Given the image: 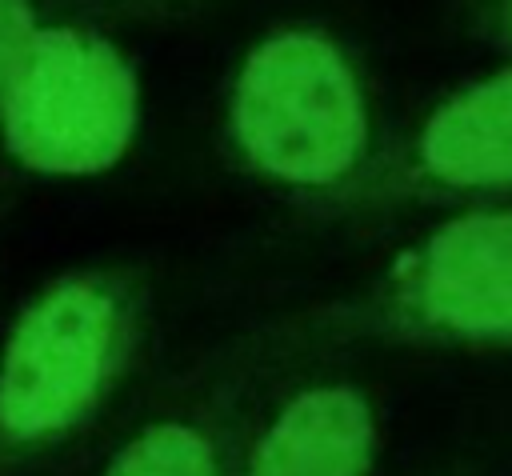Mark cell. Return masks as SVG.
Returning <instances> with one entry per match:
<instances>
[{
  "mask_svg": "<svg viewBox=\"0 0 512 476\" xmlns=\"http://www.w3.org/2000/svg\"><path fill=\"white\" fill-rule=\"evenodd\" d=\"M248 164L292 188H328L368 152V108L344 52L308 28L260 40L232 92Z\"/></svg>",
  "mask_w": 512,
  "mask_h": 476,
  "instance_id": "6da1fadb",
  "label": "cell"
},
{
  "mask_svg": "<svg viewBox=\"0 0 512 476\" xmlns=\"http://www.w3.org/2000/svg\"><path fill=\"white\" fill-rule=\"evenodd\" d=\"M140 92L124 56L80 28H36L0 96L8 152L48 176L112 168L136 132Z\"/></svg>",
  "mask_w": 512,
  "mask_h": 476,
  "instance_id": "7a4b0ae2",
  "label": "cell"
},
{
  "mask_svg": "<svg viewBox=\"0 0 512 476\" xmlns=\"http://www.w3.org/2000/svg\"><path fill=\"white\" fill-rule=\"evenodd\" d=\"M124 304L96 276H68L36 296L0 356V432L48 440L80 424L124 356Z\"/></svg>",
  "mask_w": 512,
  "mask_h": 476,
  "instance_id": "3957f363",
  "label": "cell"
},
{
  "mask_svg": "<svg viewBox=\"0 0 512 476\" xmlns=\"http://www.w3.org/2000/svg\"><path fill=\"white\" fill-rule=\"evenodd\" d=\"M376 312L388 328L456 344H512V208L464 212L404 252Z\"/></svg>",
  "mask_w": 512,
  "mask_h": 476,
  "instance_id": "277c9868",
  "label": "cell"
},
{
  "mask_svg": "<svg viewBox=\"0 0 512 476\" xmlns=\"http://www.w3.org/2000/svg\"><path fill=\"white\" fill-rule=\"evenodd\" d=\"M408 184L436 192L512 188V68L432 108L408 148Z\"/></svg>",
  "mask_w": 512,
  "mask_h": 476,
  "instance_id": "5b68a950",
  "label": "cell"
},
{
  "mask_svg": "<svg viewBox=\"0 0 512 476\" xmlns=\"http://www.w3.org/2000/svg\"><path fill=\"white\" fill-rule=\"evenodd\" d=\"M376 416L352 384L296 392L260 432L248 476H368Z\"/></svg>",
  "mask_w": 512,
  "mask_h": 476,
  "instance_id": "8992f818",
  "label": "cell"
},
{
  "mask_svg": "<svg viewBox=\"0 0 512 476\" xmlns=\"http://www.w3.org/2000/svg\"><path fill=\"white\" fill-rule=\"evenodd\" d=\"M104 476H220L212 440L180 420H160L136 432Z\"/></svg>",
  "mask_w": 512,
  "mask_h": 476,
  "instance_id": "52a82bcc",
  "label": "cell"
},
{
  "mask_svg": "<svg viewBox=\"0 0 512 476\" xmlns=\"http://www.w3.org/2000/svg\"><path fill=\"white\" fill-rule=\"evenodd\" d=\"M36 36V12L28 0H0V96L16 76L28 44Z\"/></svg>",
  "mask_w": 512,
  "mask_h": 476,
  "instance_id": "ba28073f",
  "label": "cell"
},
{
  "mask_svg": "<svg viewBox=\"0 0 512 476\" xmlns=\"http://www.w3.org/2000/svg\"><path fill=\"white\" fill-rule=\"evenodd\" d=\"M500 20H504V28H508V36H512V0H504V8H500Z\"/></svg>",
  "mask_w": 512,
  "mask_h": 476,
  "instance_id": "9c48e42d",
  "label": "cell"
}]
</instances>
